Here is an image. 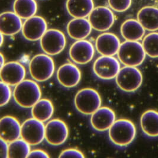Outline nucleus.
Returning a JSON list of instances; mask_svg holds the SVG:
<instances>
[{
    "instance_id": "nucleus-1",
    "label": "nucleus",
    "mask_w": 158,
    "mask_h": 158,
    "mask_svg": "<svg viewBox=\"0 0 158 158\" xmlns=\"http://www.w3.org/2000/svg\"><path fill=\"white\" fill-rule=\"evenodd\" d=\"M41 90L39 85L31 80H23L15 87L13 97L15 102L21 107H33L40 100Z\"/></svg>"
},
{
    "instance_id": "nucleus-2",
    "label": "nucleus",
    "mask_w": 158,
    "mask_h": 158,
    "mask_svg": "<svg viewBox=\"0 0 158 158\" xmlns=\"http://www.w3.org/2000/svg\"><path fill=\"white\" fill-rule=\"evenodd\" d=\"M136 135L135 125L127 119L115 120L108 131L110 140L119 147H125L129 145L134 140Z\"/></svg>"
},
{
    "instance_id": "nucleus-3",
    "label": "nucleus",
    "mask_w": 158,
    "mask_h": 158,
    "mask_svg": "<svg viewBox=\"0 0 158 158\" xmlns=\"http://www.w3.org/2000/svg\"><path fill=\"white\" fill-rule=\"evenodd\" d=\"M146 55L142 44L138 41L124 42L120 44L117 53L118 58L123 65L134 67L142 65Z\"/></svg>"
},
{
    "instance_id": "nucleus-4",
    "label": "nucleus",
    "mask_w": 158,
    "mask_h": 158,
    "mask_svg": "<svg viewBox=\"0 0 158 158\" xmlns=\"http://www.w3.org/2000/svg\"><path fill=\"white\" fill-rule=\"evenodd\" d=\"M74 104L75 108L82 114L92 115L101 106V98L98 93L95 89L86 88L77 93Z\"/></svg>"
},
{
    "instance_id": "nucleus-5",
    "label": "nucleus",
    "mask_w": 158,
    "mask_h": 158,
    "mask_svg": "<svg viewBox=\"0 0 158 158\" xmlns=\"http://www.w3.org/2000/svg\"><path fill=\"white\" fill-rule=\"evenodd\" d=\"M29 71L31 77L36 81H46L53 75L54 61L48 55H37L31 59L30 62Z\"/></svg>"
},
{
    "instance_id": "nucleus-6",
    "label": "nucleus",
    "mask_w": 158,
    "mask_h": 158,
    "mask_svg": "<svg viewBox=\"0 0 158 158\" xmlns=\"http://www.w3.org/2000/svg\"><path fill=\"white\" fill-rule=\"evenodd\" d=\"M115 82L118 88L123 91L132 93L142 85L143 76L136 67L125 66L120 69L116 76Z\"/></svg>"
},
{
    "instance_id": "nucleus-7",
    "label": "nucleus",
    "mask_w": 158,
    "mask_h": 158,
    "mask_svg": "<svg viewBox=\"0 0 158 158\" xmlns=\"http://www.w3.org/2000/svg\"><path fill=\"white\" fill-rule=\"evenodd\" d=\"M65 35L56 29L48 30L40 39V46L48 55H56L61 53L66 46Z\"/></svg>"
},
{
    "instance_id": "nucleus-8",
    "label": "nucleus",
    "mask_w": 158,
    "mask_h": 158,
    "mask_svg": "<svg viewBox=\"0 0 158 158\" xmlns=\"http://www.w3.org/2000/svg\"><path fill=\"white\" fill-rule=\"evenodd\" d=\"M21 137L30 145L36 146L45 138V126L43 122L35 118L26 120L21 126Z\"/></svg>"
},
{
    "instance_id": "nucleus-9",
    "label": "nucleus",
    "mask_w": 158,
    "mask_h": 158,
    "mask_svg": "<svg viewBox=\"0 0 158 158\" xmlns=\"http://www.w3.org/2000/svg\"><path fill=\"white\" fill-rule=\"evenodd\" d=\"M118 60L113 56H102L94 62L93 71L99 78L110 80L116 77L120 70Z\"/></svg>"
},
{
    "instance_id": "nucleus-10",
    "label": "nucleus",
    "mask_w": 158,
    "mask_h": 158,
    "mask_svg": "<svg viewBox=\"0 0 158 158\" xmlns=\"http://www.w3.org/2000/svg\"><path fill=\"white\" fill-rule=\"evenodd\" d=\"M69 130L65 122L59 119H53L45 126V139L49 144L59 146L65 143Z\"/></svg>"
},
{
    "instance_id": "nucleus-11",
    "label": "nucleus",
    "mask_w": 158,
    "mask_h": 158,
    "mask_svg": "<svg viewBox=\"0 0 158 158\" xmlns=\"http://www.w3.org/2000/svg\"><path fill=\"white\" fill-rule=\"evenodd\" d=\"M88 20L93 29L99 31H105L113 26L115 18L109 8L99 6L94 8L88 16Z\"/></svg>"
},
{
    "instance_id": "nucleus-12",
    "label": "nucleus",
    "mask_w": 158,
    "mask_h": 158,
    "mask_svg": "<svg viewBox=\"0 0 158 158\" xmlns=\"http://www.w3.org/2000/svg\"><path fill=\"white\" fill-rule=\"evenodd\" d=\"M94 53L93 44L84 39L76 41L69 49V56L72 61L79 65H85L91 61Z\"/></svg>"
},
{
    "instance_id": "nucleus-13",
    "label": "nucleus",
    "mask_w": 158,
    "mask_h": 158,
    "mask_svg": "<svg viewBox=\"0 0 158 158\" xmlns=\"http://www.w3.org/2000/svg\"><path fill=\"white\" fill-rule=\"evenodd\" d=\"M46 20L40 16H33L27 19L22 27V33L24 37L29 41L40 40L48 30Z\"/></svg>"
},
{
    "instance_id": "nucleus-14",
    "label": "nucleus",
    "mask_w": 158,
    "mask_h": 158,
    "mask_svg": "<svg viewBox=\"0 0 158 158\" xmlns=\"http://www.w3.org/2000/svg\"><path fill=\"white\" fill-rule=\"evenodd\" d=\"M25 77V68L19 62H8L1 68V81L10 86H16L24 80Z\"/></svg>"
},
{
    "instance_id": "nucleus-15",
    "label": "nucleus",
    "mask_w": 158,
    "mask_h": 158,
    "mask_svg": "<svg viewBox=\"0 0 158 158\" xmlns=\"http://www.w3.org/2000/svg\"><path fill=\"white\" fill-rule=\"evenodd\" d=\"M120 44L118 37L111 33L101 34L95 42L96 49L102 56H113L117 54Z\"/></svg>"
},
{
    "instance_id": "nucleus-16",
    "label": "nucleus",
    "mask_w": 158,
    "mask_h": 158,
    "mask_svg": "<svg viewBox=\"0 0 158 158\" xmlns=\"http://www.w3.org/2000/svg\"><path fill=\"white\" fill-rule=\"evenodd\" d=\"M56 75L59 84L66 88L77 86L81 79V73L79 68L71 63L60 66L58 68Z\"/></svg>"
},
{
    "instance_id": "nucleus-17",
    "label": "nucleus",
    "mask_w": 158,
    "mask_h": 158,
    "mask_svg": "<svg viewBox=\"0 0 158 158\" xmlns=\"http://www.w3.org/2000/svg\"><path fill=\"white\" fill-rule=\"evenodd\" d=\"M115 121V113L107 107L98 108L91 115L90 120L94 129L98 131L109 130Z\"/></svg>"
},
{
    "instance_id": "nucleus-18",
    "label": "nucleus",
    "mask_w": 158,
    "mask_h": 158,
    "mask_svg": "<svg viewBox=\"0 0 158 158\" xmlns=\"http://www.w3.org/2000/svg\"><path fill=\"white\" fill-rule=\"evenodd\" d=\"M19 122L12 116H4L0 120V136L7 143H11L21 136Z\"/></svg>"
},
{
    "instance_id": "nucleus-19",
    "label": "nucleus",
    "mask_w": 158,
    "mask_h": 158,
    "mask_svg": "<svg viewBox=\"0 0 158 158\" xmlns=\"http://www.w3.org/2000/svg\"><path fill=\"white\" fill-rule=\"evenodd\" d=\"M23 27L21 18L15 13L4 12L0 15V31L6 36H13Z\"/></svg>"
},
{
    "instance_id": "nucleus-20",
    "label": "nucleus",
    "mask_w": 158,
    "mask_h": 158,
    "mask_svg": "<svg viewBox=\"0 0 158 158\" xmlns=\"http://www.w3.org/2000/svg\"><path fill=\"white\" fill-rule=\"evenodd\" d=\"M92 28L90 22L85 18H74L68 23L67 31L71 38L79 40L89 36Z\"/></svg>"
},
{
    "instance_id": "nucleus-21",
    "label": "nucleus",
    "mask_w": 158,
    "mask_h": 158,
    "mask_svg": "<svg viewBox=\"0 0 158 158\" xmlns=\"http://www.w3.org/2000/svg\"><path fill=\"white\" fill-rule=\"evenodd\" d=\"M137 18L145 30L149 31L158 30V8L153 6L142 8Z\"/></svg>"
},
{
    "instance_id": "nucleus-22",
    "label": "nucleus",
    "mask_w": 158,
    "mask_h": 158,
    "mask_svg": "<svg viewBox=\"0 0 158 158\" xmlns=\"http://www.w3.org/2000/svg\"><path fill=\"white\" fill-rule=\"evenodd\" d=\"M68 13L74 18H86L94 8L93 0H67Z\"/></svg>"
},
{
    "instance_id": "nucleus-23",
    "label": "nucleus",
    "mask_w": 158,
    "mask_h": 158,
    "mask_svg": "<svg viewBox=\"0 0 158 158\" xmlns=\"http://www.w3.org/2000/svg\"><path fill=\"white\" fill-rule=\"evenodd\" d=\"M123 37L129 41H139L145 34V29L137 20L128 19L121 26Z\"/></svg>"
},
{
    "instance_id": "nucleus-24",
    "label": "nucleus",
    "mask_w": 158,
    "mask_h": 158,
    "mask_svg": "<svg viewBox=\"0 0 158 158\" xmlns=\"http://www.w3.org/2000/svg\"><path fill=\"white\" fill-rule=\"evenodd\" d=\"M140 126L144 133L151 137H158V112L149 110L141 116Z\"/></svg>"
},
{
    "instance_id": "nucleus-25",
    "label": "nucleus",
    "mask_w": 158,
    "mask_h": 158,
    "mask_svg": "<svg viewBox=\"0 0 158 158\" xmlns=\"http://www.w3.org/2000/svg\"><path fill=\"white\" fill-rule=\"evenodd\" d=\"M53 105L48 99L40 100L31 109L33 118L43 123L49 120L53 114Z\"/></svg>"
},
{
    "instance_id": "nucleus-26",
    "label": "nucleus",
    "mask_w": 158,
    "mask_h": 158,
    "mask_svg": "<svg viewBox=\"0 0 158 158\" xmlns=\"http://www.w3.org/2000/svg\"><path fill=\"white\" fill-rule=\"evenodd\" d=\"M13 9L21 19H28L36 15L37 4L35 0H15Z\"/></svg>"
},
{
    "instance_id": "nucleus-27",
    "label": "nucleus",
    "mask_w": 158,
    "mask_h": 158,
    "mask_svg": "<svg viewBox=\"0 0 158 158\" xmlns=\"http://www.w3.org/2000/svg\"><path fill=\"white\" fill-rule=\"evenodd\" d=\"M30 144L23 139H17L8 144V158H28Z\"/></svg>"
},
{
    "instance_id": "nucleus-28",
    "label": "nucleus",
    "mask_w": 158,
    "mask_h": 158,
    "mask_svg": "<svg viewBox=\"0 0 158 158\" xmlns=\"http://www.w3.org/2000/svg\"><path fill=\"white\" fill-rule=\"evenodd\" d=\"M142 46L146 54L151 58H158V33L152 32L143 38Z\"/></svg>"
},
{
    "instance_id": "nucleus-29",
    "label": "nucleus",
    "mask_w": 158,
    "mask_h": 158,
    "mask_svg": "<svg viewBox=\"0 0 158 158\" xmlns=\"http://www.w3.org/2000/svg\"><path fill=\"white\" fill-rule=\"evenodd\" d=\"M132 0H108L110 8L116 12H124L127 11L131 5Z\"/></svg>"
},
{
    "instance_id": "nucleus-30",
    "label": "nucleus",
    "mask_w": 158,
    "mask_h": 158,
    "mask_svg": "<svg viewBox=\"0 0 158 158\" xmlns=\"http://www.w3.org/2000/svg\"><path fill=\"white\" fill-rule=\"evenodd\" d=\"M1 106L3 107L6 106L11 97V91L10 85L1 81Z\"/></svg>"
},
{
    "instance_id": "nucleus-31",
    "label": "nucleus",
    "mask_w": 158,
    "mask_h": 158,
    "mask_svg": "<svg viewBox=\"0 0 158 158\" xmlns=\"http://www.w3.org/2000/svg\"><path fill=\"white\" fill-rule=\"evenodd\" d=\"M59 158L65 157H75V158H84L85 156L83 153L77 149H68L62 151L60 154Z\"/></svg>"
},
{
    "instance_id": "nucleus-32",
    "label": "nucleus",
    "mask_w": 158,
    "mask_h": 158,
    "mask_svg": "<svg viewBox=\"0 0 158 158\" xmlns=\"http://www.w3.org/2000/svg\"><path fill=\"white\" fill-rule=\"evenodd\" d=\"M7 142L1 139L0 156L2 158H8V145Z\"/></svg>"
},
{
    "instance_id": "nucleus-33",
    "label": "nucleus",
    "mask_w": 158,
    "mask_h": 158,
    "mask_svg": "<svg viewBox=\"0 0 158 158\" xmlns=\"http://www.w3.org/2000/svg\"><path fill=\"white\" fill-rule=\"evenodd\" d=\"M33 157L48 158H49V156L44 151L37 149V150H34L30 152L28 158H33Z\"/></svg>"
},
{
    "instance_id": "nucleus-34",
    "label": "nucleus",
    "mask_w": 158,
    "mask_h": 158,
    "mask_svg": "<svg viewBox=\"0 0 158 158\" xmlns=\"http://www.w3.org/2000/svg\"><path fill=\"white\" fill-rule=\"evenodd\" d=\"M5 65V59L2 53H1V68Z\"/></svg>"
},
{
    "instance_id": "nucleus-35",
    "label": "nucleus",
    "mask_w": 158,
    "mask_h": 158,
    "mask_svg": "<svg viewBox=\"0 0 158 158\" xmlns=\"http://www.w3.org/2000/svg\"><path fill=\"white\" fill-rule=\"evenodd\" d=\"M4 42V35L1 33V46L2 45Z\"/></svg>"
}]
</instances>
